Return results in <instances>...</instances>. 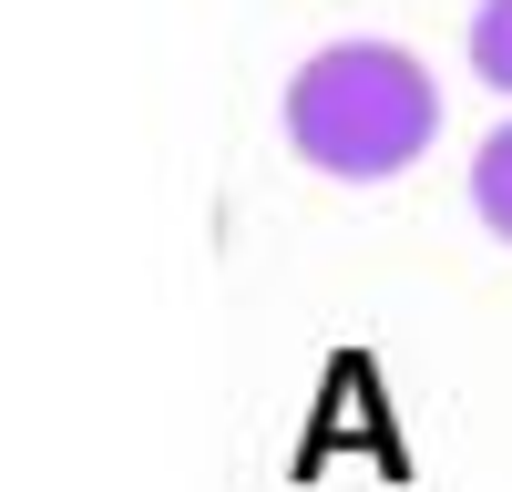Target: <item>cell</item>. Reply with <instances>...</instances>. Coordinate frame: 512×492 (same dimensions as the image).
<instances>
[{"instance_id":"obj_1","label":"cell","mask_w":512,"mask_h":492,"mask_svg":"<svg viewBox=\"0 0 512 492\" xmlns=\"http://www.w3.org/2000/svg\"><path fill=\"white\" fill-rule=\"evenodd\" d=\"M441 134V93L400 41H328L287 82V144L338 185H390Z\"/></svg>"},{"instance_id":"obj_2","label":"cell","mask_w":512,"mask_h":492,"mask_svg":"<svg viewBox=\"0 0 512 492\" xmlns=\"http://www.w3.org/2000/svg\"><path fill=\"white\" fill-rule=\"evenodd\" d=\"M472 216H482V226L512 246V123H502L482 154H472Z\"/></svg>"},{"instance_id":"obj_3","label":"cell","mask_w":512,"mask_h":492,"mask_svg":"<svg viewBox=\"0 0 512 492\" xmlns=\"http://www.w3.org/2000/svg\"><path fill=\"white\" fill-rule=\"evenodd\" d=\"M472 72L492 93H512V0H482L472 11Z\"/></svg>"}]
</instances>
